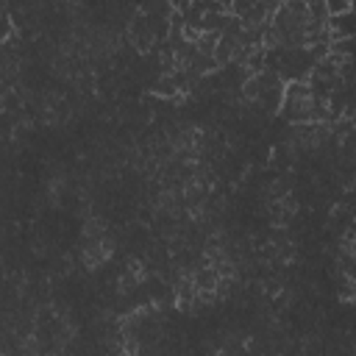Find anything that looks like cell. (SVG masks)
<instances>
[{
	"mask_svg": "<svg viewBox=\"0 0 356 356\" xmlns=\"http://www.w3.org/2000/svg\"><path fill=\"white\" fill-rule=\"evenodd\" d=\"M256 3H259V0H231V8H228V11H231L234 17H239V19H245V17L256 8Z\"/></svg>",
	"mask_w": 356,
	"mask_h": 356,
	"instance_id": "1",
	"label": "cell"
},
{
	"mask_svg": "<svg viewBox=\"0 0 356 356\" xmlns=\"http://www.w3.org/2000/svg\"><path fill=\"white\" fill-rule=\"evenodd\" d=\"M214 3H220V6H222V8H225V11H228V8H231V0H214Z\"/></svg>",
	"mask_w": 356,
	"mask_h": 356,
	"instance_id": "3",
	"label": "cell"
},
{
	"mask_svg": "<svg viewBox=\"0 0 356 356\" xmlns=\"http://www.w3.org/2000/svg\"><path fill=\"white\" fill-rule=\"evenodd\" d=\"M325 6H328V14H345L348 8H350V3L348 0H325Z\"/></svg>",
	"mask_w": 356,
	"mask_h": 356,
	"instance_id": "2",
	"label": "cell"
}]
</instances>
